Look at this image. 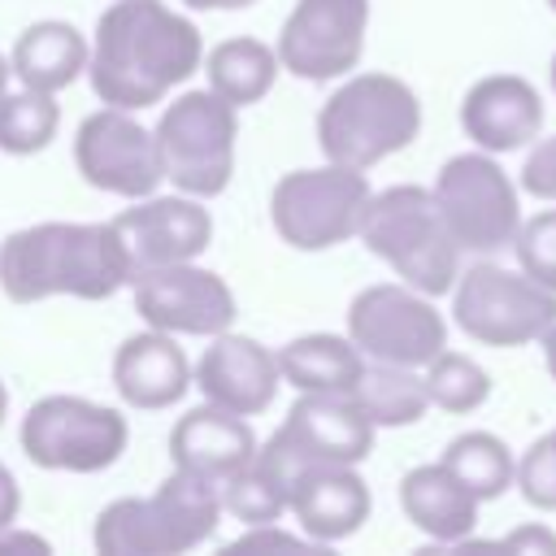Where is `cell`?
<instances>
[{"label":"cell","mask_w":556,"mask_h":556,"mask_svg":"<svg viewBox=\"0 0 556 556\" xmlns=\"http://www.w3.org/2000/svg\"><path fill=\"white\" fill-rule=\"evenodd\" d=\"M91 61L87 39L70 22H35L13 43V74L35 91H65Z\"/></svg>","instance_id":"cell-23"},{"label":"cell","mask_w":556,"mask_h":556,"mask_svg":"<svg viewBox=\"0 0 556 556\" xmlns=\"http://www.w3.org/2000/svg\"><path fill=\"white\" fill-rule=\"evenodd\" d=\"M547 4H552V13H556V0H547Z\"/></svg>","instance_id":"cell-42"},{"label":"cell","mask_w":556,"mask_h":556,"mask_svg":"<svg viewBox=\"0 0 556 556\" xmlns=\"http://www.w3.org/2000/svg\"><path fill=\"white\" fill-rule=\"evenodd\" d=\"M356 404L365 408V417L374 426H413L426 417L430 395H426V378L417 369L404 365H365L361 382H356Z\"/></svg>","instance_id":"cell-26"},{"label":"cell","mask_w":556,"mask_h":556,"mask_svg":"<svg viewBox=\"0 0 556 556\" xmlns=\"http://www.w3.org/2000/svg\"><path fill=\"white\" fill-rule=\"evenodd\" d=\"M434 204L460 252H500L521 226L517 187L482 148L443 161L434 178Z\"/></svg>","instance_id":"cell-11"},{"label":"cell","mask_w":556,"mask_h":556,"mask_svg":"<svg viewBox=\"0 0 556 556\" xmlns=\"http://www.w3.org/2000/svg\"><path fill=\"white\" fill-rule=\"evenodd\" d=\"M126 282L130 269L109 222H39L0 243V291L13 304L48 295L109 300Z\"/></svg>","instance_id":"cell-2"},{"label":"cell","mask_w":556,"mask_h":556,"mask_svg":"<svg viewBox=\"0 0 556 556\" xmlns=\"http://www.w3.org/2000/svg\"><path fill=\"white\" fill-rule=\"evenodd\" d=\"M348 339L361 348V356L404 369H426L447 348V321L408 282H378L365 287L348 308Z\"/></svg>","instance_id":"cell-12"},{"label":"cell","mask_w":556,"mask_h":556,"mask_svg":"<svg viewBox=\"0 0 556 556\" xmlns=\"http://www.w3.org/2000/svg\"><path fill=\"white\" fill-rule=\"evenodd\" d=\"M421 378H426L430 404L443 408V413H473L491 395V374L473 356H465V352H447L443 348L434 361H426Z\"/></svg>","instance_id":"cell-29"},{"label":"cell","mask_w":556,"mask_h":556,"mask_svg":"<svg viewBox=\"0 0 556 556\" xmlns=\"http://www.w3.org/2000/svg\"><path fill=\"white\" fill-rule=\"evenodd\" d=\"M239 109L226 104L217 91H187L178 96L156 122V148L165 178L195 200L226 191L235 174V139H239Z\"/></svg>","instance_id":"cell-7"},{"label":"cell","mask_w":556,"mask_h":556,"mask_svg":"<svg viewBox=\"0 0 556 556\" xmlns=\"http://www.w3.org/2000/svg\"><path fill=\"white\" fill-rule=\"evenodd\" d=\"M456 326L486 348H521L556 326V291L534 282L526 269L469 265L452 287Z\"/></svg>","instance_id":"cell-9"},{"label":"cell","mask_w":556,"mask_h":556,"mask_svg":"<svg viewBox=\"0 0 556 556\" xmlns=\"http://www.w3.org/2000/svg\"><path fill=\"white\" fill-rule=\"evenodd\" d=\"M109 226L126 256L130 282L148 269L195 261L213 239V217L195 195H143V204L117 213Z\"/></svg>","instance_id":"cell-15"},{"label":"cell","mask_w":556,"mask_h":556,"mask_svg":"<svg viewBox=\"0 0 556 556\" xmlns=\"http://www.w3.org/2000/svg\"><path fill=\"white\" fill-rule=\"evenodd\" d=\"M460 126L482 152H517L543 130V96L521 74H486L460 100Z\"/></svg>","instance_id":"cell-17"},{"label":"cell","mask_w":556,"mask_h":556,"mask_svg":"<svg viewBox=\"0 0 556 556\" xmlns=\"http://www.w3.org/2000/svg\"><path fill=\"white\" fill-rule=\"evenodd\" d=\"M521 191L543 200V204H556V135L552 139H534V148L526 152Z\"/></svg>","instance_id":"cell-33"},{"label":"cell","mask_w":556,"mask_h":556,"mask_svg":"<svg viewBox=\"0 0 556 556\" xmlns=\"http://www.w3.org/2000/svg\"><path fill=\"white\" fill-rule=\"evenodd\" d=\"M9 74H13V65L0 56V100H4V91H9Z\"/></svg>","instance_id":"cell-39"},{"label":"cell","mask_w":556,"mask_h":556,"mask_svg":"<svg viewBox=\"0 0 556 556\" xmlns=\"http://www.w3.org/2000/svg\"><path fill=\"white\" fill-rule=\"evenodd\" d=\"M374 421L356 404V395L334 391H300L287 421L256 447L252 465L269 473L282 491H291L295 473L308 465H361L374 447Z\"/></svg>","instance_id":"cell-6"},{"label":"cell","mask_w":556,"mask_h":556,"mask_svg":"<svg viewBox=\"0 0 556 556\" xmlns=\"http://www.w3.org/2000/svg\"><path fill=\"white\" fill-rule=\"evenodd\" d=\"M222 517V495L213 478L174 469L152 495L113 500L96 517L100 556H174L200 547Z\"/></svg>","instance_id":"cell-3"},{"label":"cell","mask_w":556,"mask_h":556,"mask_svg":"<svg viewBox=\"0 0 556 556\" xmlns=\"http://www.w3.org/2000/svg\"><path fill=\"white\" fill-rule=\"evenodd\" d=\"M513 248H517V265L534 282L556 291V208H539L530 222H521L513 235Z\"/></svg>","instance_id":"cell-31"},{"label":"cell","mask_w":556,"mask_h":556,"mask_svg":"<svg viewBox=\"0 0 556 556\" xmlns=\"http://www.w3.org/2000/svg\"><path fill=\"white\" fill-rule=\"evenodd\" d=\"M278 369H282V382H291L295 391L352 395L365 374V356L343 334H300L278 352Z\"/></svg>","instance_id":"cell-24"},{"label":"cell","mask_w":556,"mask_h":556,"mask_svg":"<svg viewBox=\"0 0 556 556\" xmlns=\"http://www.w3.org/2000/svg\"><path fill=\"white\" fill-rule=\"evenodd\" d=\"M513 486H521V500L539 513H556V443L552 434L534 439L521 460H517V473H513Z\"/></svg>","instance_id":"cell-32"},{"label":"cell","mask_w":556,"mask_h":556,"mask_svg":"<svg viewBox=\"0 0 556 556\" xmlns=\"http://www.w3.org/2000/svg\"><path fill=\"white\" fill-rule=\"evenodd\" d=\"M287 508L317 543H339L369 521V486L356 465H308L287 491Z\"/></svg>","instance_id":"cell-19"},{"label":"cell","mask_w":556,"mask_h":556,"mask_svg":"<svg viewBox=\"0 0 556 556\" xmlns=\"http://www.w3.org/2000/svg\"><path fill=\"white\" fill-rule=\"evenodd\" d=\"M500 552H513V556H556V534L547 526H521V530H513L500 543Z\"/></svg>","instance_id":"cell-34"},{"label":"cell","mask_w":556,"mask_h":556,"mask_svg":"<svg viewBox=\"0 0 556 556\" xmlns=\"http://www.w3.org/2000/svg\"><path fill=\"white\" fill-rule=\"evenodd\" d=\"M443 465L473 491V500H500L513 486L517 460L508 452V443L491 430H465L443 447Z\"/></svg>","instance_id":"cell-27"},{"label":"cell","mask_w":556,"mask_h":556,"mask_svg":"<svg viewBox=\"0 0 556 556\" xmlns=\"http://www.w3.org/2000/svg\"><path fill=\"white\" fill-rule=\"evenodd\" d=\"M135 313L165 334H222L235 321L230 287L191 261L161 265L135 278Z\"/></svg>","instance_id":"cell-16"},{"label":"cell","mask_w":556,"mask_h":556,"mask_svg":"<svg viewBox=\"0 0 556 556\" xmlns=\"http://www.w3.org/2000/svg\"><path fill=\"white\" fill-rule=\"evenodd\" d=\"M421 130V104L395 74L348 78L317 113V143L326 161L369 169L404 152Z\"/></svg>","instance_id":"cell-5"},{"label":"cell","mask_w":556,"mask_h":556,"mask_svg":"<svg viewBox=\"0 0 556 556\" xmlns=\"http://www.w3.org/2000/svg\"><path fill=\"white\" fill-rule=\"evenodd\" d=\"M369 26V0H295L282 35L278 65L295 78L326 83L356 70Z\"/></svg>","instance_id":"cell-14"},{"label":"cell","mask_w":556,"mask_h":556,"mask_svg":"<svg viewBox=\"0 0 556 556\" xmlns=\"http://www.w3.org/2000/svg\"><path fill=\"white\" fill-rule=\"evenodd\" d=\"M365 169L352 165H321V169H291L278 178L269 195V217L282 243L295 252H326L361 230L369 204Z\"/></svg>","instance_id":"cell-8"},{"label":"cell","mask_w":556,"mask_h":556,"mask_svg":"<svg viewBox=\"0 0 556 556\" xmlns=\"http://www.w3.org/2000/svg\"><path fill=\"white\" fill-rule=\"evenodd\" d=\"M539 343H543V361H547V374L556 378V326H547Z\"/></svg>","instance_id":"cell-37"},{"label":"cell","mask_w":556,"mask_h":556,"mask_svg":"<svg viewBox=\"0 0 556 556\" xmlns=\"http://www.w3.org/2000/svg\"><path fill=\"white\" fill-rule=\"evenodd\" d=\"M552 443H556V430H552Z\"/></svg>","instance_id":"cell-43"},{"label":"cell","mask_w":556,"mask_h":556,"mask_svg":"<svg viewBox=\"0 0 556 556\" xmlns=\"http://www.w3.org/2000/svg\"><path fill=\"white\" fill-rule=\"evenodd\" d=\"M126 417L83 395H48L22 421V452L39 469L100 473L126 452Z\"/></svg>","instance_id":"cell-10"},{"label":"cell","mask_w":556,"mask_h":556,"mask_svg":"<svg viewBox=\"0 0 556 556\" xmlns=\"http://www.w3.org/2000/svg\"><path fill=\"white\" fill-rule=\"evenodd\" d=\"M356 235L365 239L374 256H382L421 295H443L456 287L460 243L452 239L434 204V191L404 182V187H387L369 195Z\"/></svg>","instance_id":"cell-4"},{"label":"cell","mask_w":556,"mask_h":556,"mask_svg":"<svg viewBox=\"0 0 556 556\" xmlns=\"http://www.w3.org/2000/svg\"><path fill=\"white\" fill-rule=\"evenodd\" d=\"M4 408H9V391H4V382H0V421H4Z\"/></svg>","instance_id":"cell-40"},{"label":"cell","mask_w":556,"mask_h":556,"mask_svg":"<svg viewBox=\"0 0 556 556\" xmlns=\"http://www.w3.org/2000/svg\"><path fill=\"white\" fill-rule=\"evenodd\" d=\"M169 456H174V469L226 482L230 473L252 465L256 434H252V426L239 413L217 408V404L204 400L200 408L178 417V426L169 430Z\"/></svg>","instance_id":"cell-20"},{"label":"cell","mask_w":556,"mask_h":556,"mask_svg":"<svg viewBox=\"0 0 556 556\" xmlns=\"http://www.w3.org/2000/svg\"><path fill=\"white\" fill-rule=\"evenodd\" d=\"M400 508L404 517L434 543H465L478 526V500L473 491L439 460L417 465L400 482Z\"/></svg>","instance_id":"cell-22"},{"label":"cell","mask_w":556,"mask_h":556,"mask_svg":"<svg viewBox=\"0 0 556 556\" xmlns=\"http://www.w3.org/2000/svg\"><path fill=\"white\" fill-rule=\"evenodd\" d=\"M17 504H22L17 482H13V473L0 465V530H9V526L17 521Z\"/></svg>","instance_id":"cell-36"},{"label":"cell","mask_w":556,"mask_h":556,"mask_svg":"<svg viewBox=\"0 0 556 556\" xmlns=\"http://www.w3.org/2000/svg\"><path fill=\"white\" fill-rule=\"evenodd\" d=\"M74 161H78V174L96 191L126 195V200H143L165 182L156 135L143 130L130 117V109H113V104L91 113L78 126Z\"/></svg>","instance_id":"cell-13"},{"label":"cell","mask_w":556,"mask_h":556,"mask_svg":"<svg viewBox=\"0 0 556 556\" xmlns=\"http://www.w3.org/2000/svg\"><path fill=\"white\" fill-rule=\"evenodd\" d=\"M252 547H300V539L282 534V530H269V526H256V534H243L230 543V552H252Z\"/></svg>","instance_id":"cell-35"},{"label":"cell","mask_w":556,"mask_h":556,"mask_svg":"<svg viewBox=\"0 0 556 556\" xmlns=\"http://www.w3.org/2000/svg\"><path fill=\"white\" fill-rule=\"evenodd\" d=\"M278 356L269 348H261L256 339L243 334H213V343L204 348L200 365H195V387L204 391L208 404L230 408L239 417H256L274 404L278 395Z\"/></svg>","instance_id":"cell-18"},{"label":"cell","mask_w":556,"mask_h":556,"mask_svg":"<svg viewBox=\"0 0 556 556\" xmlns=\"http://www.w3.org/2000/svg\"><path fill=\"white\" fill-rule=\"evenodd\" d=\"M56 126H61V109H56L52 91H35V87H22L13 96L4 91V100H0V152H13V156L43 152L56 139Z\"/></svg>","instance_id":"cell-28"},{"label":"cell","mask_w":556,"mask_h":556,"mask_svg":"<svg viewBox=\"0 0 556 556\" xmlns=\"http://www.w3.org/2000/svg\"><path fill=\"white\" fill-rule=\"evenodd\" d=\"M204 74H208V91H217L235 109H248L274 87L278 52L269 43H261V39H222L208 52Z\"/></svg>","instance_id":"cell-25"},{"label":"cell","mask_w":556,"mask_h":556,"mask_svg":"<svg viewBox=\"0 0 556 556\" xmlns=\"http://www.w3.org/2000/svg\"><path fill=\"white\" fill-rule=\"evenodd\" d=\"M552 91H556V56H552Z\"/></svg>","instance_id":"cell-41"},{"label":"cell","mask_w":556,"mask_h":556,"mask_svg":"<svg viewBox=\"0 0 556 556\" xmlns=\"http://www.w3.org/2000/svg\"><path fill=\"white\" fill-rule=\"evenodd\" d=\"M217 495H222V513H230L248 526H274L287 513V491L269 473H261L256 465L217 482Z\"/></svg>","instance_id":"cell-30"},{"label":"cell","mask_w":556,"mask_h":556,"mask_svg":"<svg viewBox=\"0 0 556 556\" xmlns=\"http://www.w3.org/2000/svg\"><path fill=\"white\" fill-rule=\"evenodd\" d=\"M187 9H248L256 0H182Z\"/></svg>","instance_id":"cell-38"},{"label":"cell","mask_w":556,"mask_h":556,"mask_svg":"<svg viewBox=\"0 0 556 556\" xmlns=\"http://www.w3.org/2000/svg\"><path fill=\"white\" fill-rule=\"evenodd\" d=\"M204 61L200 30L161 0H117L104 9L91 48V87L113 109H148L187 83Z\"/></svg>","instance_id":"cell-1"},{"label":"cell","mask_w":556,"mask_h":556,"mask_svg":"<svg viewBox=\"0 0 556 556\" xmlns=\"http://www.w3.org/2000/svg\"><path fill=\"white\" fill-rule=\"evenodd\" d=\"M187 382L191 365L165 330L130 334L113 356V387L130 408H169L174 400H182Z\"/></svg>","instance_id":"cell-21"}]
</instances>
